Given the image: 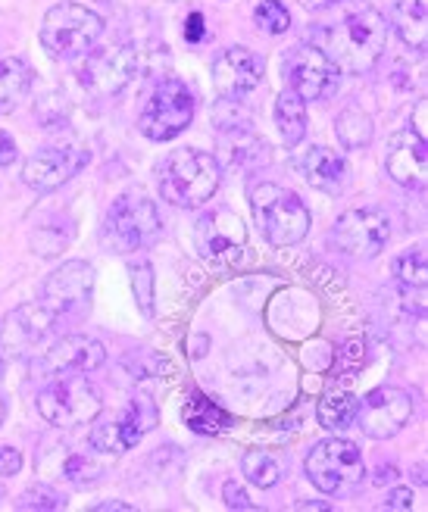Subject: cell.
Returning <instances> with one entry per match:
<instances>
[{"instance_id": "obj_1", "label": "cell", "mask_w": 428, "mask_h": 512, "mask_svg": "<svg viewBox=\"0 0 428 512\" xmlns=\"http://www.w3.org/2000/svg\"><path fill=\"white\" fill-rule=\"evenodd\" d=\"M319 50H325L341 75H363L382 60L388 47V19L375 7L350 10L332 29L319 32Z\"/></svg>"}, {"instance_id": "obj_2", "label": "cell", "mask_w": 428, "mask_h": 512, "mask_svg": "<svg viewBox=\"0 0 428 512\" xmlns=\"http://www.w3.org/2000/svg\"><path fill=\"white\" fill-rule=\"evenodd\" d=\"M219 182H222L219 160L207 150H194V147L172 150L166 163L160 166V194L166 203L179 210L204 207L219 191Z\"/></svg>"}, {"instance_id": "obj_3", "label": "cell", "mask_w": 428, "mask_h": 512, "mask_svg": "<svg viewBox=\"0 0 428 512\" xmlns=\"http://www.w3.org/2000/svg\"><path fill=\"white\" fill-rule=\"evenodd\" d=\"M250 210L272 247H294L310 235L313 216L307 203L282 185L260 182L250 188Z\"/></svg>"}, {"instance_id": "obj_4", "label": "cell", "mask_w": 428, "mask_h": 512, "mask_svg": "<svg viewBox=\"0 0 428 512\" xmlns=\"http://www.w3.org/2000/svg\"><path fill=\"white\" fill-rule=\"evenodd\" d=\"M163 235L157 203L141 191H129L113 200L104 222V241L116 253H138L154 247Z\"/></svg>"}, {"instance_id": "obj_5", "label": "cell", "mask_w": 428, "mask_h": 512, "mask_svg": "<svg viewBox=\"0 0 428 512\" xmlns=\"http://www.w3.org/2000/svg\"><path fill=\"white\" fill-rule=\"evenodd\" d=\"M100 35H104V19L82 4L50 7L38 29L41 47L47 50V57H54V60H75L88 54Z\"/></svg>"}, {"instance_id": "obj_6", "label": "cell", "mask_w": 428, "mask_h": 512, "mask_svg": "<svg viewBox=\"0 0 428 512\" xmlns=\"http://www.w3.org/2000/svg\"><path fill=\"white\" fill-rule=\"evenodd\" d=\"M307 478L322 494H347L354 491L366 475L363 450L347 438H325L307 453Z\"/></svg>"}, {"instance_id": "obj_7", "label": "cell", "mask_w": 428, "mask_h": 512, "mask_svg": "<svg viewBox=\"0 0 428 512\" xmlns=\"http://www.w3.org/2000/svg\"><path fill=\"white\" fill-rule=\"evenodd\" d=\"M100 409H104V400L85 375L54 378L38 394V416L54 428L91 425L100 416Z\"/></svg>"}, {"instance_id": "obj_8", "label": "cell", "mask_w": 428, "mask_h": 512, "mask_svg": "<svg viewBox=\"0 0 428 512\" xmlns=\"http://www.w3.org/2000/svg\"><path fill=\"white\" fill-rule=\"evenodd\" d=\"M194 110H197V104H194V94L188 91V85L179 79H163L154 88V94L147 97L138 128L150 141H172L194 122Z\"/></svg>"}, {"instance_id": "obj_9", "label": "cell", "mask_w": 428, "mask_h": 512, "mask_svg": "<svg viewBox=\"0 0 428 512\" xmlns=\"http://www.w3.org/2000/svg\"><path fill=\"white\" fill-rule=\"evenodd\" d=\"M141 69V50L135 44H110L88 50V60L79 69V82L94 97H113L129 88Z\"/></svg>"}, {"instance_id": "obj_10", "label": "cell", "mask_w": 428, "mask_h": 512, "mask_svg": "<svg viewBox=\"0 0 428 512\" xmlns=\"http://www.w3.org/2000/svg\"><path fill=\"white\" fill-rule=\"evenodd\" d=\"M194 247L210 266L232 269L247 250V228L232 210H210L194 225Z\"/></svg>"}, {"instance_id": "obj_11", "label": "cell", "mask_w": 428, "mask_h": 512, "mask_svg": "<svg viewBox=\"0 0 428 512\" xmlns=\"http://www.w3.org/2000/svg\"><path fill=\"white\" fill-rule=\"evenodd\" d=\"M157 425V406L150 397L135 394L132 403L122 409L119 416H110L104 422H97L88 434L91 450L104 456H119L125 450H132L141 444V438Z\"/></svg>"}, {"instance_id": "obj_12", "label": "cell", "mask_w": 428, "mask_h": 512, "mask_svg": "<svg viewBox=\"0 0 428 512\" xmlns=\"http://www.w3.org/2000/svg\"><path fill=\"white\" fill-rule=\"evenodd\" d=\"M91 294H94V269L85 260H69L60 269H54L41 285V306L60 319H72L82 316L91 306Z\"/></svg>"}, {"instance_id": "obj_13", "label": "cell", "mask_w": 428, "mask_h": 512, "mask_svg": "<svg viewBox=\"0 0 428 512\" xmlns=\"http://www.w3.org/2000/svg\"><path fill=\"white\" fill-rule=\"evenodd\" d=\"M107 363V350L88 335H66L50 344L41 356L32 360V375L38 381H54L66 375H88Z\"/></svg>"}, {"instance_id": "obj_14", "label": "cell", "mask_w": 428, "mask_h": 512, "mask_svg": "<svg viewBox=\"0 0 428 512\" xmlns=\"http://www.w3.org/2000/svg\"><path fill=\"white\" fill-rule=\"evenodd\" d=\"M391 241V219L388 213L375 210V207H357L338 216L332 228V244L347 253L357 256V260H369V256H379Z\"/></svg>"}, {"instance_id": "obj_15", "label": "cell", "mask_w": 428, "mask_h": 512, "mask_svg": "<svg viewBox=\"0 0 428 512\" xmlns=\"http://www.w3.org/2000/svg\"><path fill=\"white\" fill-rule=\"evenodd\" d=\"M285 82L304 100H325L338 91L341 72L316 44H297L285 57Z\"/></svg>"}, {"instance_id": "obj_16", "label": "cell", "mask_w": 428, "mask_h": 512, "mask_svg": "<svg viewBox=\"0 0 428 512\" xmlns=\"http://www.w3.org/2000/svg\"><path fill=\"white\" fill-rule=\"evenodd\" d=\"M57 319L41 303H22L0 325V363H16L32 356L50 335Z\"/></svg>"}, {"instance_id": "obj_17", "label": "cell", "mask_w": 428, "mask_h": 512, "mask_svg": "<svg viewBox=\"0 0 428 512\" xmlns=\"http://www.w3.org/2000/svg\"><path fill=\"white\" fill-rule=\"evenodd\" d=\"M413 419V397L404 388H394V384H385V388L369 391L360 406H357V428H363L366 438L375 441H388Z\"/></svg>"}, {"instance_id": "obj_18", "label": "cell", "mask_w": 428, "mask_h": 512, "mask_svg": "<svg viewBox=\"0 0 428 512\" xmlns=\"http://www.w3.org/2000/svg\"><path fill=\"white\" fill-rule=\"evenodd\" d=\"M88 150L85 147H72V144H60V147H44L38 153H32L22 166V182L29 185L38 194H50L63 188L72 175H79L88 166Z\"/></svg>"}, {"instance_id": "obj_19", "label": "cell", "mask_w": 428, "mask_h": 512, "mask_svg": "<svg viewBox=\"0 0 428 512\" xmlns=\"http://www.w3.org/2000/svg\"><path fill=\"white\" fill-rule=\"evenodd\" d=\"M263 72L266 63L260 54L247 47H229L213 63V88L222 100H241L263 85Z\"/></svg>"}, {"instance_id": "obj_20", "label": "cell", "mask_w": 428, "mask_h": 512, "mask_svg": "<svg viewBox=\"0 0 428 512\" xmlns=\"http://www.w3.org/2000/svg\"><path fill=\"white\" fill-rule=\"evenodd\" d=\"M385 169L400 188H425L428 175V147L425 141L413 132V128H400L388 138L385 150Z\"/></svg>"}, {"instance_id": "obj_21", "label": "cell", "mask_w": 428, "mask_h": 512, "mask_svg": "<svg viewBox=\"0 0 428 512\" xmlns=\"http://www.w3.org/2000/svg\"><path fill=\"white\" fill-rule=\"evenodd\" d=\"M300 172H304V178L316 191H325V194H341L347 185V160L338 150L322 147V144L310 147L304 157H300Z\"/></svg>"}, {"instance_id": "obj_22", "label": "cell", "mask_w": 428, "mask_h": 512, "mask_svg": "<svg viewBox=\"0 0 428 512\" xmlns=\"http://www.w3.org/2000/svg\"><path fill=\"white\" fill-rule=\"evenodd\" d=\"M182 419L185 425L194 431V434H204V438H210V434H222L232 428V416L225 413V409L219 403H213L207 394L200 391H191L185 406H182Z\"/></svg>"}, {"instance_id": "obj_23", "label": "cell", "mask_w": 428, "mask_h": 512, "mask_svg": "<svg viewBox=\"0 0 428 512\" xmlns=\"http://www.w3.org/2000/svg\"><path fill=\"white\" fill-rule=\"evenodd\" d=\"M394 29L410 50L422 54L428 41V0H397Z\"/></svg>"}, {"instance_id": "obj_24", "label": "cell", "mask_w": 428, "mask_h": 512, "mask_svg": "<svg viewBox=\"0 0 428 512\" xmlns=\"http://www.w3.org/2000/svg\"><path fill=\"white\" fill-rule=\"evenodd\" d=\"M32 82H35V72L25 60L19 57L0 60V113H13L22 100L29 97Z\"/></svg>"}, {"instance_id": "obj_25", "label": "cell", "mask_w": 428, "mask_h": 512, "mask_svg": "<svg viewBox=\"0 0 428 512\" xmlns=\"http://www.w3.org/2000/svg\"><path fill=\"white\" fill-rule=\"evenodd\" d=\"M275 125H279V135L288 144V150L297 147L307 135V100L285 88L275 97Z\"/></svg>"}, {"instance_id": "obj_26", "label": "cell", "mask_w": 428, "mask_h": 512, "mask_svg": "<svg viewBox=\"0 0 428 512\" xmlns=\"http://www.w3.org/2000/svg\"><path fill=\"white\" fill-rule=\"evenodd\" d=\"M357 406H360V400L350 391L332 388L329 394L319 400V425L335 431V434H341V431H347L350 425L357 422Z\"/></svg>"}, {"instance_id": "obj_27", "label": "cell", "mask_w": 428, "mask_h": 512, "mask_svg": "<svg viewBox=\"0 0 428 512\" xmlns=\"http://www.w3.org/2000/svg\"><path fill=\"white\" fill-rule=\"evenodd\" d=\"M372 132H375V128H372L369 113H363L357 107H347L335 119V135H338V141H341L344 150H363V147H369Z\"/></svg>"}, {"instance_id": "obj_28", "label": "cell", "mask_w": 428, "mask_h": 512, "mask_svg": "<svg viewBox=\"0 0 428 512\" xmlns=\"http://www.w3.org/2000/svg\"><path fill=\"white\" fill-rule=\"evenodd\" d=\"M241 472L247 475L250 484H257L260 491H269L282 481V463L266 450H250L241 459Z\"/></svg>"}, {"instance_id": "obj_29", "label": "cell", "mask_w": 428, "mask_h": 512, "mask_svg": "<svg viewBox=\"0 0 428 512\" xmlns=\"http://www.w3.org/2000/svg\"><path fill=\"white\" fill-rule=\"evenodd\" d=\"M394 278L404 288H419L422 291L425 281H428V256H425V247L404 250L400 256H394Z\"/></svg>"}, {"instance_id": "obj_30", "label": "cell", "mask_w": 428, "mask_h": 512, "mask_svg": "<svg viewBox=\"0 0 428 512\" xmlns=\"http://www.w3.org/2000/svg\"><path fill=\"white\" fill-rule=\"evenodd\" d=\"M235 141L225 138L222 141V153H225V160H229L232 166H247L250 160H263L266 157V144L257 138V135H250V132H235L232 135Z\"/></svg>"}, {"instance_id": "obj_31", "label": "cell", "mask_w": 428, "mask_h": 512, "mask_svg": "<svg viewBox=\"0 0 428 512\" xmlns=\"http://www.w3.org/2000/svg\"><path fill=\"white\" fill-rule=\"evenodd\" d=\"M63 478L75 484V488H88V484H97L104 478V466L91 453H69L63 463Z\"/></svg>"}, {"instance_id": "obj_32", "label": "cell", "mask_w": 428, "mask_h": 512, "mask_svg": "<svg viewBox=\"0 0 428 512\" xmlns=\"http://www.w3.org/2000/svg\"><path fill=\"white\" fill-rule=\"evenodd\" d=\"M129 275H132V291L141 306L144 316H154V269L144 260H129Z\"/></svg>"}, {"instance_id": "obj_33", "label": "cell", "mask_w": 428, "mask_h": 512, "mask_svg": "<svg viewBox=\"0 0 428 512\" xmlns=\"http://www.w3.org/2000/svg\"><path fill=\"white\" fill-rule=\"evenodd\" d=\"M254 22L269 35H285L291 29V13L282 0H263V4L254 10Z\"/></svg>"}, {"instance_id": "obj_34", "label": "cell", "mask_w": 428, "mask_h": 512, "mask_svg": "<svg viewBox=\"0 0 428 512\" xmlns=\"http://www.w3.org/2000/svg\"><path fill=\"white\" fill-rule=\"evenodd\" d=\"M72 241V228H54V225H41L32 232V247L38 256H57L63 253V247H69Z\"/></svg>"}, {"instance_id": "obj_35", "label": "cell", "mask_w": 428, "mask_h": 512, "mask_svg": "<svg viewBox=\"0 0 428 512\" xmlns=\"http://www.w3.org/2000/svg\"><path fill=\"white\" fill-rule=\"evenodd\" d=\"M19 509H60L63 506V500H60V494L57 491H50V488H29L22 497H19V503H16Z\"/></svg>"}, {"instance_id": "obj_36", "label": "cell", "mask_w": 428, "mask_h": 512, "mask_svg": "<svg viewBox=\"0 0 428 512\" xmlns=\"http://www.w3.org/2000/svg\"><path fill=\"white\" fill-rule=\"evenodd\" d=\"M222 497H225V506H229V509H257L254 503H250L247 491L241 488L238 481H225V488H222Z\"/></svg>"}, {"instance_id": "obj_37", "label": "cell", "mask_w": 428, "mask_h": 512, "mask_svg": "<svg viewBox=\"0 0 428 512\" xmlns=\"http://www.w3.org/2000/svg\"><path fill=\"white\" fill-rule=\"evenodd\" d=\"M22 469V453L16 447H0V478H10Z\"/></svg>"}, {"instance_id": "obj_38", "label": "cell", "mask_w": 428, "mask_h": 512, "mask_svg": "<svg viewBox=\"0 0 428 512\" xmlns=\"http://www.w3.org/2000/svg\"><path fill=\"white\" fill-rule=\"evenodd\" d=\"M16 157H19V150H16L13 135H7L4 128H0V169L13 166V163H16Z\"/></svg>"}, {"instance_id": "obj_39", "label": "cell", "mask_w": 428, "mask_h": 512, "mask_svg": "<svg viewBox=\"0 0 428 512\" xmlns=\"http://www.w3.org/2000/svg\"><path fill=\"white\" fill-rule=\"evenodd\" d=\"M428 104H425V100H419V104H416V110H413V119H410V128H413V132L425 141V132H428Z\"/></svg>"}, {"instance_id": "obj_40", "label": "cell", "mask_w": 428, "mask_h": 512, "mask_svg": "<svg viewBox=\"0 0 428 512\" xmlns=\"http://www.w3.org/2000/svg\"><path fill=\"white\" fill-rule=\"evenodd\" d=\"M388 509H413V491L410 488H397L388 494Z\"/></svg>"}, {"instance_id": "obj_41", "label": "cell", "mask_w": 428, "mask_h": 512, "mask_svg": "<svg viewBox=\"0 0 428 512\" xmlns=\"http://www.w3.org/2000/svg\"><path fill=\"white\" fill-rule=\"evenodd\" d=\"M185 38H188V41H200V38H204V16H200V13H191L188 29H185Z\"/></svg>"}, {"instance_id": "obj_42", "label": "cell", "mask_w": 428, "mask_h": 512, "mask_svg": "<svg viewBox=\"0 0 428 512\" xmlns=\"http://www.w3.org/2000/svg\"><path fill=\"white\" fill-rule=\"evenodd\" d=\"M335 4H341V0H300V7H307V10H329Z\"/></svg>"}, {"instance_id": "obj_43", "label": "cell", "mask_w": 428, "mask_h": 512, "mask_svg": "<svg viewBox=\"0 0 428 512\" xmlns=\"http://www.w3.org/2000/svg\"><path fill=\"white\" fill-rule=\"evenodd\" d=\"M132 512V506L129 503H119V500H113V503H100V506H94V512Z\"/></svg>"}, {"instance_id": "obj_44", "label": "cell", "mask_w": 428, "mask_h": 512, "mask_svg": "<svg viewBox=\"0 0 428 512\" xmlns=\"http://www.w3.org/2000/svg\"><path fill=\"white\" fill-rule=\"evenodd\" d=\"M388 481H397V469L394 466H388V469L382 466L379 475H375V484H388Z\"/></svg>"}, {"instance_id": "obj_45", "label": "cell", "mask_w": 428, "mask_h": 512, "mask_svg": "<svg viewBox=\"0 0 428 512\" xmlns=\"http://www.w3.org/2000/svg\"><path fill=\"white\" fill-rule=\"evenodd\" d=\"M297 509H329V503H297Z\"/></svg>"}, {"instance_id": "obj_46", "label": "cell", "mask_w": 428, "mask_h": 512, "mask_svg": "<svg viewBox=\"0 0 428 512\" xmlns=\"http://www.w3.org/2000/svg\"><path fill=\"white\" fill-rule=\"evenodd\" d=\"M4 419H7V403H4V397H0V425H4Z\"/></svg>"}]
</instances>
